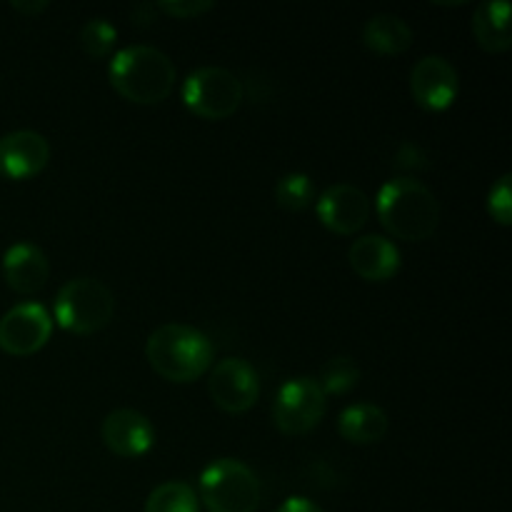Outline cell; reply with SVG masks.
Wrapping results in <instances>:
<instances>
[{
	"instance_id": "6da1fadb",
	"label": "cell",
	"mask_w": 512,
	"mask_h": 512,
	"mask_svg": "<svg viewBox=\"0 0 512 512\" xmlns=\"http://www.w3.org/2000/svg\"><path fill=\"white\" fill-rule=\"evenodd\" d=\"M378 220L393 238L423 243L438 230L440 203L433 190L410 175L388 180L378 193Z\"/></svg>"
},
{
	"instance_id": "7a4b0ae2",
	"label": "cell",
	"mask_w": 512,
	"mask_h": 512,
	"mask_svg": "<svg viewBox=\"0 0 512 512\" xmlns=\"http://www.w3.org/2000/svg\"><path fill=\"white\" fill-rule=\"evenodd\" d=\"M108 78L120 98L135 105H158L173 93L178 73L163 50L153 45H130L113 55Z\"/></svg>"
},
{
	"instance_id": "3957f363",
	"label": "cell",
	"mask_w": 512,
	"mask_h": 512,
	"mask_svg": "<svg viewBox=\"0 0 512 512\" xmlns=\"http://www.w3.org/2000/svg\"><path fill=\"white\" fill-rule=\"evenodd\" d=\"M215 348L193 325L168 323L153 330L145 343L150 368L170 383H193L213 368Z\"/></svg>"
},
{
	"instance_id": "277c9868",
	"label": "cell",
	"mask_w": 512,
	"mask_h": 512,
	"mask_svg": "<svg viewBox=\"0 0 512 512\" xmlns=\"http://www.w3.org/2000/svg\"><path fill=\"white\" fill-rule=\"evenodd\" d=\"M55 320L73 335H93L115 315V295L95 278H73L58 290L53 305Z\"/></svg>"
},
{
	"instance_id": "5b68a950",
	"label": "cell",
	"mask_w": 512,
	"mask_h": 512,
	"mask_svg": "<svg viewBox=\"0 0 512 512\" xmlns=\"http://www.w3.org/2000/svg\"><path fill=\"white\" fill-rule=\"evenodd\" d=\"M200 500L210 512H255L260 508V480L240 460L220 458L200 475Z\"/></svg>"
},
{
	"instance_id": "8992f818",
	"label": "cell",
	"mask_w": 512,
	"mask_h": 512,
	"mask_svg": "<svg viewBox=\"0 0 512 512\" xmlns=\"http://www.w3.org/2000/svg\"><path fill=\"white\" fill-rule=\"evenodd\" d=\"M243 80L230 70L208 65L188 75L183 85V103L203 120H225L243 105Z\"/></svg>"
},
{
	"instance_id": "52a82bcc",
	"label": "cell",
	"mask_w": 512,
	"mask_h": 512,
	"mask_svg": "<svg viewBox=\"0 0 512 512\" xmlns=\"http://www.w3.org/2000/svg\"><path fill=\"white\" fill-rule=\"evenodd\" d=\"M328 410V395L318 380L293 378L278 390L273 403L275 428L285 435H308L320 425Z\"/></svg>"
},
{
	"instance_id": "ba28073f",
	"label": "cell",
	"mask_w": 512,
	"mask_h": 512,
	"mask_svg": "<svg viewBox=\"0 0 512 512\" xmlns=\"http://www.w3.org/2000/svg\"><path fill=\"white\" fill-rule=\"evenodd\" d=\"M208 393L223 413H248L260 398V378L248 360L225 358L210 373Z\"/></svg>"
},
{
	"instance_id": "9c48e42d",
	"label": "cell",
	"mask_w": 512,
	"mask_h": 512,
	"mask_svg": "<svg viewBox=\"0 0 512 512\" xmlns=\"http://www.w3.org/2000/svg\"><path fill=\"white\" fill-rule=\"evenodd\" d=\"M53 333V318L40 303H20L0 318V350L28 358L45 348Z\"/></svg>"
},
{
	"instance_id": "30bf717a",
	"label": "cell",
	"mask_w": 512,
	"mask_h": 512,
	"mask_svg": "<svg viewBox=\"0 0 512 512\" xmlns=\"http://www.w3.org/2000/svg\"><path fill=\"white\" fill-rule=\"evenodd\" d=\"M458 70L443 55H425L410 70V93L428 113L448 110L458 100Z\"/></svg>"
},
{
	"instance_id": "8fae6325",
	"label": "cell",
	"mask_w": 512,
	"mask_h": 512,
	"mask_svg": "<svg viewBox=\"0 0 512 512\" xmlns=\"http://www.w3.org/2000/svg\"><path fill=\"white\" fill-rule=\"evenodd\" d=\"M318 218L330 233L355 235L365 228L370 218V198L350 183L330 185L318 198Z\"/></svg>"
},
{
	"instance_id": "7c38bea8",
	"label": "cell",
	"mask_w": 512,
	"mask_h": 512,
	"mask_svg": "<svg viewBox=\"0 0 512 512\" xmlns=\"http://www.w3.org/2000/svg\"><path fill=\"white\" fill-rule=\"evenodd\" d=\"M100 438L105 448L118 458H140L155 445V428L138 410L120 408L105 415Z\"/></svg>"
},
{
	"instance_id": "4fadbf2b",
	"label": "cell",
	"mask_w": 512,
	"mask_h": 512,
	"mask_svg": "<svg viewBox=\"0 0 512 512\" xmlns=\"http://www.w3.org/2000/svg\"><path fill=\"white\" fill-rule=\"evenodd\" d=\"M50 163V143L35 130H15L0 138V175L8 180H28L43 173Z\"/></svg>"
},
{
	"instance_id": "5bb4252c",
	"label": "cell",
	"mask_w": 512,
	"mask_h": 512,
	"mask_svg": "<svg viewBox=\"0 0 512 512\" xmlns=\"http://www.w3.org/2000/svg\"><path fill=\"white\" fill-rule=\"evenodd\" d=\"M3 278L10 290L20 295H35L50 278L48 255L33 243H15L3 255Z\"/></svg>"
},
{
	"instance_id": "9a60e30c",
	"label": "cell",
	"mask_w": 512,
	"mask_h": 512,
	"mask_svg": "<svg viewBox=\"0 0 512 512\" xmlns=\"http://www.w3.org/2000/svg\"><path fill=\"white\" fill-rule=\"evenodd\" d=\"M350 268L370 283L393 280L400 270V250L383 235H363L348 250Z\"/></svg>"
},
{
	"instance_id": "2e32d148",
	"label": "cell",
	"mask_w": 512,
	"mask_h": 512,
	"mask_svg": "<svg viewBox=\"0 0 512 512\" xmlns=\"http://www.w3.org/2000/svg\"><path fill=\"white\" fill-rule=\"evenodd\" d=\"M512 8L508 0L480 3L473 15V35L485 53H505L512 48Z\"/></svg>"
},
{
	"instance_id": "e0dca14e",
	"label": "cell",
	"mask_w": 512,
	"mask_h": 512,
	"mask_svg": "<svg viewBox=\"0 0 512 512\" xmlns=\"http://www.w3.org/2000/svg\"><path fill=\"white\" fill-rule=\"evenodd\" d=\"M390 420L383 408L373 403H355L345 408L338 418V430L348 443L375 445L385 438Z\"/></svg>"
},
{
	"instance_id": "ac0fdd59",
	"label": "cell",
	"mask_w": 512,
	"mask_h": 512,
	"mask_svg": "<svg viewBox=\"0 0 512 512\" xmlns=\"http://www.w3.org/2000/svg\"><path fill=\"white\" fill-rule=\"evenodd\" d=\"M363 43L378 55H400L413 45V30L400 15L378 13L365 23Z\"/></svg>"
},
{
	"instance_id": "d6986e66",
	"label": "cell",
	"mask_w": 512,
	"mask_h": 512,
	"mask_svg": "<svg viewBox=\"0 0 512 512\" xmlns=\"http://www.w3.org/2000/svg\"><path fill=\"white\" fill-rule=\"evenodd\" d=\"M145 512H200V500L188 483L170 480L148 495Z\"/></svg>"
},
{
	"instance_id": "ffe728a7",
	"label": "cell",
	"mask_w": 512,
	"mask_h": 512,
	"mask_svg": "<svg viewBox=\"0 0 512 512\" xmlns=\"http://www.w3.org/2000/svg\"><path fill=\"white\" fill-rule=\"evenodd\" d=\"M275 200L288 213H300L310 208L315 200V185L310 175L305 173H288L275 183Z\"/></svg>"
},
{
	"instance_id": "44dd1931",
	"label": "cell",
	"mask_w": 512,
	"mask_h": 512,
	"mask_svg": "<svg viewBox=\"0 0 512 512\" xmlns=\"http://www.w3.org/2000/svg\"><path fill=\"white\" fill-rule=\"evenodd\" d=\"M358 383H360V365L355 363L353 358H345V355L328 360V363L323 365V373H320V380H318L320 390H323L325 395H345L350 393Z\"/></svg>"
},
{
	"instance_id": "7402d4cb",
	"label": "cell",
	"mask_w": 512,
	"mask_h": 512,
	"mask_svg": "<svg viewBox=\"0 0 512 512\" xmlns=\"http://www.w3.org/2000/svg\"><path fill=\"white\" fill-rule=\"evenodd\" d=\"M115 43H118V30L110 25L105 18H93L83 25L80 30V48L88 58L103 60L113 53Z\"/></svg>"
},
{
	"instance_id": "603a6c76",
	"label": "cell",
	"mask_w": 512,
	"mask_h": 512,
	"mask_svg": "<svg viewBox=\"0 0 512 512\" xmlns=\"http://www.w3.org/2000/svg\"><path fill=\"white\" fill-rule=\"evenodd\" d=\"M488 213L498 225L508 228L512 223V175H500L488 193Z\"/></svg>"
},
{
	"instance_id": "cb8c5ba5",
	"label": "cell",
	"mask_w": 512,
	"mask_h": 512,
	"mask_svg": "<svg viewBox=\"0 0 512 512\" xmlns=\"http://www.w3.org/2000/svg\"><path fill=\"white\" fill-rule=\"evenodd\" d=\"M155 8H158V13L170 15L175 20H193L213 10L215 3H210V0H163Z\"/></svg>"
},
{
	"instance_id": "d4e9b609",
	"label": "cell",
	"mask_w": 512,
	"mask_h": 512,
	"mask_svg": "<svg viewBox=\"0 0 512 512\" xmlns=\"http://www.w3.org/2000/svg\"><path fill=\"white\" fill-rule=\"evenodd\" d=\"M275 512H325V510L308 498H288Z\"/></svg>"
},
{
	"instance_id": "484cf974",
	"label": "cell",
	"mask_w": 512,
	"mask_h": 512,
	"mask_svg": "<svg viewBox=\"0 0 512 512\" xmlns=\"http://www.w3.org/2000/svg\"><path fill=\"white\" fill-rule=\"evenodd\" d=\"M155 15H158V8H155V5H135V8L130 10V18L138 25L155 23Z\"/></svg>"
},
{
	"instance_id": "4316f807",
	"label": "cell",
	"mask_w": 512,
	"mask_h": 512,
	"mask_svg": "<svg viewBox=\"0 0 512 512\" xmlns=\"http://www.w3.org/2000/svg\"><path fill=\"white\" fill-rule=\"evenodd\" d=\"M403 153H408V158H403V155H398V165L400 168H420V160H425V155L420 153V148H415V145H405Z\"/></svg>"
},
{
	"instance_id": "83f0119b",
	"label": "cell",
	"mask_w": 512,
	"mask_h": 512,
	"mask_svg": "<svg viewBox=\"0 0 512 512\" xmlns=\"http://www.w3.org/2000/svg\"><path fill=\"white\" fill-rule=\"evenodd\" d=\"M10 8L18 10V13L23 15H38L48 8V3H45V0H35V3H10Z\"/></svg>"
}]
</instances>
